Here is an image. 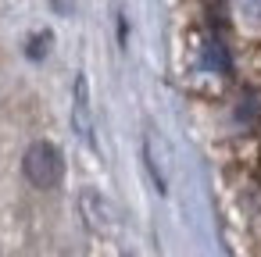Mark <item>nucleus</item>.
I'll return each mask as SVG.
<instances>
[{"label":"nucleus","mask_w":261,"mask_h":257,"mask_svg":"<svg viewBox=\"0 0 261 257\" xmlns=\"http://www.w3.org/2000/svg\"><path fill=\"white\" fill-rule=\"evenodd\" d=\"M22 172L25 179L36 186V189H54L61 179H65V157L54 143H33L22 157Z\"/></svg>","instance_id":"1"},{"label":"nucleus","mask_w":261,"mask_h":257,"mask_svg":"<svg viewBox=\"0 0 261 257\" xmlns=\"http://www.w3.org/2000/svg\"><path fill=\"white\" fill-rule=\"evenodd\" d=\"M79 211H83V218H86V225H90L93 232H111L115 211H111V204H108L97 189H83V193H79Z\"/></svg>","instance_id":"2"}]
</instances>
